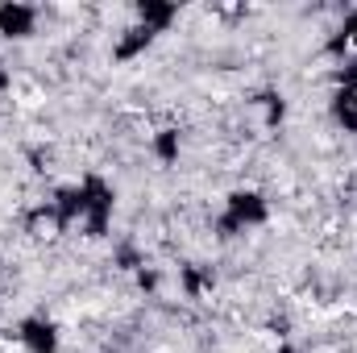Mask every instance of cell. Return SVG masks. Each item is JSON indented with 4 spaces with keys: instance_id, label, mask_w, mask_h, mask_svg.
Listing matches in <instances>:
<instances>
[{
    "instance_id": "3957f363",
    "label": "cell",
    "mask_w": 357,
    "mask_h": 353,
    "mask_svg": "<svg viewBox=\"0 0 357 353\" xmlns=\"http://www.w3.org/2000/svg\"><path fill=\"white\" fill-rule=\"evenodd\" d=\"M38 21H42V8H33V4H0V38H8V42L33 38Z\"/></svg>"
},
{
    "instance_id": "277c9868",
    "label": "cell",
    "mask_w": 357,
    "mask_h": 353,
    "mask_svg": "<svg viewBox=\"0 0 357 353\" xmlns=\"http://www.w3.org/2000/svg\"><path fill=\"white\" fill-rule=\"evenodd\" d=\"M178 150H183L178 129H158V133H154V158H158L162 167H175V163H178Z\"/></svg>"
},
{
    "instance_id": "6da1fadb",
    "label": "cell",
    "mask_w": 357,
    "mask_h": 353,
    "mask_svg": "<svg viewBox=\"0 0 357 353\" xmlns=\"http://www.w3.org/2000/svg\"><path fill=\"white\" fill-rule=\"evenodd\" d=\"M270 220V200L254 187H237L225 195V212L216 220L220 237H237V233H250V229H262Z\"/></svg>"
},
{
    "instance_id": "7a4b0ae2",
    "label": "cell",
    "mask_w": 357,
    "mask_h": 353,
    "mask_svg": "<svg viewBox=\"0 0 357 353\" xmlns=\"http://www.w3.org/2000/svg\"><path fill=\"white\" fill-rule=\"evenodd\" d=\"M13 337L25 353H59V324L46 316H25Z\"/></svg>"
}]
</instances>
